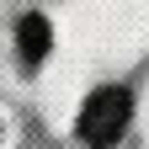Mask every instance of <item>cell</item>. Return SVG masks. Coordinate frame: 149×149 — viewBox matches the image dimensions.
<instances>
[{"label": "cell", "instance_id": "obj_1", "mask_svg": "<svg viewBox=\"0 0 149 149\" xmlns=\"http://www.w3.org/2000/svg\"><path fill=\"white\" fill-rule=\"evenodd\" d=\"M128 117H133V96L123 85H107V91H96L80 107V139L85 144H112L128 128Z\"/></svg>", "mask_w": 149, "mask_h": 149}, {"label": "cell", "instance_id": "obj_2", "mask_svg": "<svg viewBox=\"0 0 149 149\" xmlns=\"http://www.w3.org/2000/svg\"><path fill=\"white\" fill-rule=\"evenodd\" d=\"M48 43H53L48 16H22V27H16V48H22V59H27V64H37V59L48 53Z\"/></svg>", "mask_w": 149, "mask_h": 149}]
</instances>
